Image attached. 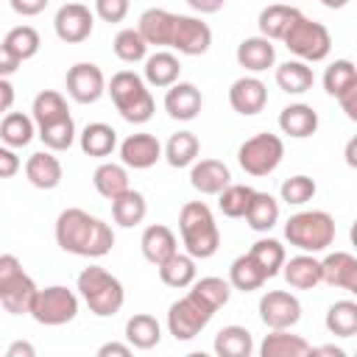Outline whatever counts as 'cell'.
Listing matches in <instances>:
<instances>
[{
  "instance_id": "20",
  "label": "cell",
  "mask_w": 357,
  "mask_h": 357,
  "mask_svg": "<svg viewBox=\"0 0 357 357\" xmlns=\"http://www.w3.org/2000/svg\"><path fill=\"white\" fill-rule=\"evenodd\" d=\"M273 61H276V47L265 36H251L237 45V64L251 73H262L273 67Z\"/></svg>"
},
{
  "instance_id": "52",
  "label": "cell",
  "mask_w": 357,
  "mask_h": 357,
  "mask_svg": "<svg viewBox=\"0 0 357 357\" xmlns=\"http://www.w3.org/2000/svg\"><path fill=\"white\" fill-rule=\"evenodd\" d=\"M20 64H22V61H20V59H17V56H14L3 42H0V78L14 75V73L20 70Z\"/></svg>"
},
{
  "instance_id": "24",
  "label": "cell",
  "mask_w": 357,
  "mask_h": 357,
  "mask_svg": "<svg viewBox=\"0 0 357 357\" xmlns=\"http://www.w3.org/2000/svg\"><path fill=\"white\" fill-rule=\"evenodd\" d=\"M139 245H142V257H145L151 265H159V262H165L170 254L178 251V248H176V234H173L167 226H162V223L148 226V229L142 231Z\"/></svg>"
},
{
  "instance_id": "8",
  "label": "cell",
  "mask_w": 357,
  "mask_h": 357,
  "mask_svg": "<svg viewBox=\"0 0 357 357\" xmlns=\"http://www.w3.org/2000/svg\"><path fill=\"white\" fill-rule=\"evenodd\" d=\"M287 45V50L293 56H298L301 61H324L332 50V36L326 31V25L307 20L304 14L290 25V31L282 39Z\"/></svg>"
},
{
  "instance_id": "1",
  "label": "cell",
  "mask_w": 357,
  "mask_h": 357,
  "mask_svg": "<svg viewBox=\"0 0 357 357\" xmlns=\"http://www.w3.org/2000/svg\"><path fill=\"white\" fill-rule=\"evenodd\" d=\"M56 243L75 257H106L114 245V234L100 218L70 206L56 218Z\"/></svg>"
},
{
  "instance_id": "45",
  "label": "cell",
  "mask_w": 357,
  "mask_h": 357,
  "mask_svg": "<svg viewBox=\"0 0 357 357\" xmlns=\"http://www.w3.org/2000/svg\"><path fill=\"white\" fill-rule=\"evenodd\" d=\"M112 47H114V56H117L120 61H126V64L142 61L145 53H148V42L139 36L137 28H123V31L114 36Z\"/></svg>"
},
{
  "instance_id": "57",
  "label": "cell",
  "mask_w": 357,
  "mask_h": 357,
  "mask_svg": "<svg viewBox=\"0 0 357 357\" xmlns=\"http://www.w3.org/2000/svg\"><path fill=\"white\" fill-rule=\"evenodd\" d=\"M11 106H14V86L6 78H0V112H8Z\"/></svg>"
},
{
  "instance_id": "47",
  "label": "cell",
  "mask_w": 357,
  "mask_h": 357,
  "mask_svg": "<svg viewBox=\"0 0 357 357\" xmlns=\"http://www.w3.org/2000/svg\"><path fill=\"white\" fill-rule=\"evenodd\" d=\"M39 139L50 151H67L73 145V139H75V123H73V117L67 114V117H61V120H56L50 126H42L39 128Z\"/></svg>"
},
{
  "instance_id": "2",
  "label": "cell",
  "mask_w": 357,
  "mask_h": 357,
  "mask_svg": "<svg viewBox=\"0 0 357 357\" xmlns=\"http://www.w3.org/2000/svg\"><path fill=\"white\" fill-rule=\"evenodd\" d=\"M178 231L187 254L192 259H209L220 245V231L212 209L204 201H187L178 212Z\"/></svg>"
},
{
  "instance_id": "58",
  "label": "cell",
  "mask_w": 357,
  "mask_h": 357,
  "mask_svg": "<svg viewBox=\"0 0 357 357\" xmlns=\"http://www.w3.org/2000/svg\"><path fill=\"white\" fill-rule=\"evenodd\" d=\"M6 354H8V357H33L36 349H33L31 343H25V340H17V343H11V346L6 349Z\"/></svg>"
},
{
  "instance_id": "49",
  "label": "cell",
  "mask_w": 357,
  "mask_h": 357,
  "mask_svg": "<svg viewBox=\"0 0 357 357\" xmlns=\"http://www.w3.org/2000/svg\"><path fill=\"white\" fill-rule=\"evenodd\" d=\"M315 181L310 176H290L284 184H282V201H287L290 206H301L307 201H312L315 195Z\"/></svg>"
},
{
  "instance_id": "25",
  "label": "cell",
  "mask_w": 357,
  "mask_h": 357,
  "mask_svg": "<svg viewBox=\"0 0 357 357\" xmlns=\"http://www.w3.org/2000/svg\"><path fill=\"white\" fill-rule=\"evenodd\" d=\"M282 268H284L282 273H284L287 284L296 290H312L321 284V262L312 254H298L290 262H284Z\"/></svg>"
},
{
  "instance_id": "4",
  "label": "cell",
  "mask_w": 357,
  "mask_h": 357,
  "mask_svg": "<svg viewBox=\"0 0 357 357\" xmlns=\"http://www.w3.org/2000/svg\"><path fill=\"white\" fill-rule=\"evenodd\" d=\"M78 293L86 301L89 312H95L100 318H109V315L120 312V307L126 301V290H123L120 279L112 276L100 265H89L78 273Z\"/></svg>"
},
{
  "instance_id": "56",
  "label": "cell",
  "mask_w": 357,
  "mask_h": 357,
  "mask_svg": "<svg viewBox=\"0 0 357 357\" xmlns=\"http://www.w3.org/2000/svg\"><path fill=\"white\" fill-rule=\"evenodd\" d=\"M109 354L128 357V354H131V346H126V343H103V346L98 349V357H109Z\"/></svg>"
},
{
  "instance_id": "59",
  "label": "cell",
  "mask_w": 357,
  "mask_h": 357,
  "mask_svg": "<svg viewBox=\"0 0 357 357\" xmlns=\"http://www.w3.org/2000/svg\"><path fill=\"white\" fill-rule=\"evenodd\" d=\"M310 354H335V357H343L346 351L337 349V346H318V349H310Z\"/></svg>"
},
{
  "instance_id": "51",
  "label": "cell",
  "mask_w": 357,
  "mask_h": 357,
  "mask_svg": "<svg viewBox=\"0 0 357 357\" xmlns=\"http://www.w3.org/2000/svg\"><path fill=\"white\" fill-rule=\"evenodd\" d=\"M20 170V156L14 153V148H0V178H11Z\"/></svg>"
},
{
  "instance_id": "6",
  "label": "cell",
  "mask_w": 357,
  "mask_h": 357,
  "mask_svg": "<svg viewBox=\"0 0 357 357\" xmlns=\"http://www.w3.org/2000/svg\"><path fill=\"white\" fill-rule=\"evenodd\" d=\"M36 290L39 287L22 271V262L14 254H3L0 257V304L11 315H22V312L31 310V301H33Z\"/></svg>"
},
{
  "instance_id": "5",
  "label": "cell",
  "mask_w": 357,
  "mask_h": 357,
  "mask_svg": "<svg viewBox=\"0 0 357 357\" xmlns=\"http://www.w3.org/2000/svg\"><path fill=\"white\" fill-rule=\"evenodd\" d=\"M284 237L290 245L301 248L304 254H318L335 243V220L324 209L296 212L284 223Z\"/></svg>"
},
{
  "instance_id": "23",
  "label": "cell",
  "mask_w": 357,
  "mask_h": 357,
  "mask_svg": "<svg viewBox=\"0 0 357 357\" xmlns=\"http://www.w3.org/2000/svg\"><path fill=\"white\" fill-rule=\"evenodd\" d=\"M173 20H176V14H170L165 8H148V11L139 14L137 31L148 45L167 47L170 45V33H173Z\"/></svg>"
},
{
  "instance_id": "29",
  "label": "cell",
  "mask_w": 357,
  "mask_h": 357,
  "mask_svg": "<svg viewBox=\"0 0 357 357\" xmlns=\"http://www.w3.org/2000/svg\"><path fill=\"white\" fill-rule=\"evenodd\" d=\"M126 340L134 349H153L162 340V326H159V321L153 315L137 312V315H131L126 321Z\"/></svg>"
},
{
  "instance_id": "27",
  "label": "cell",
  "mask_w": 357,
  "mask_h": 357,
  "mask_svg": "<svg viewBox=\"0 0 357 357\" xmlns=\"http://www.w3.org/2000/svg\"><path fill=\"white\" fill-rule=\"evenodd\" d=\"M298 17H301L298 8L273 3V6H268V8L259 11V31H262V36L271 39V42H273V39H284V33L290 31V25H293Z\"/></svg>"
},
{
  "instance_id": "35",
  "label": "cell",
  "mask_w": 357,
  "mask_h": 357,
  "mask_svg": "<svg viewBox=\"0 0 357 357\" xmlns=\"http://www.w3.org/2000/svg\"><path fill=\"white\" fill-rule=\"evenodd\" d=\"M215 351L220 357H248L254 351L251 332L245 326H223L215 335Z\"/></svg>"
},
{
  "instance_id": "40",
  "label": "cell",
  "mask_w": 357,
  "mask_h": 357,
  "mask_svg": "<svg viewBox=\"0 0 357 357\" xmlns=\"http://www.w3.org/2000/svg\"><path fill=\"white\" fill-rule=\"evenodd\" d=\"M198 148H201V145H198V137H195L192 131H178V134H173V137L167 139V145H165V159H167L170 167H187V165L195 162Z\"/></svg>"
},
{
  "instance_id": "26",
  "label": "cell",
  "mask_w": 357,
  "mask_h": 357,
  "mask_svg": "<svg viewBox=\"0 0 357 357\" xmlns=\"http://www.w3.org/2000/svg\"><path fill=\"white\" fill-rule=\"evenodd\" d=\"M310 343L301 335H290L287 329H271V335H265L259 354L262 357H304L310 354Z\"/></svg>"
},
{
  "instance_id": "60",
  "label": "cell",
  "mask_w": 357,
  "mask_h": 357,
  "mask_svg": "<svg viewBox=\"0 0 357 357\" xmlns=\"http://www.w3.org/2000/svg\"><path fill=\"white\" fill-rule=\"evenodd\" d=\"M321 3H324L326 8H343V6L349 3V0H321Z\"/></svg>"
},
{
  "instance_id": "46",
  "label": "cell",
  "mask_w": 357,
  "mask_h": 357,
  "mask_svg": "<svg viewBox=\"0 0 357 357\" xmlns=\"http://www.w3.org/2000/svg\"><path fill=\"white\" fill-rule=\"evenodd\" d=\"M218 195H220L218 198V206H220V212L226 218H243L245 209H248V204H251L254 190L245 187V184H226Z\"/></svg>"
},
{
  "instance_id": "38",
  "label": "cell",
  "mask_w": 357,
  "mask_h": 357,
  "mask_svg": "<svg viewBox=\"0 0 357 357\" xmlns=\"http://www.w3.org/2000/svg\"><path fill=\"white\" fill-rule=\"evenodd\" d=\"M248 257L262 268L265 279H271V276H276V273L282 271V265H284V245H282L279 240L262 237V240H257V243L251 245Z\"/></svg>"
},
{
  "instance_id": "37",
  "label": "cell",
  "mask_w": 357,
  "mask_h": 357,
  "mask_svg": "<svg viewBox=\"0 0 357 357\" xmlns=\"http://www.w3.org/2000/svg\"><path fill=\"white\" fill-rule=\"evenodd\" d=\"M229 284H231L234 290L251 293V290H259V287L265 284V273H262V268H259L248 254H243V257H237V259L231 262V268H229Z\"/></svg>"
},
{
  "instance_id": "30",
  "label": "cell",
  "mask_w": 357,
  "mask_h": 357,
  "mask_svg": "<svg viewBox=\"0 0 357 357\" xmlns=\"http://www.w3.org/2000/svg\"><path fill=\"white\" fill-rule=\"evenodd\" d=\"M178 75H181V64H178V59L173 53L159 50V53H153V56L145 59V81L151 86L165 89V86L176 84Z\"/></svg>"
},
{
  "instance_id": "12",
  "label": "cell",
  "mask_w": 357,
  "mask_h": 357,
  "mask_svg": "<svg viewBox=\"0 0 357 357\" xmlns=\"http://www.w3.org/2000/svg\"><path fill=\"white\" fill-rule=\"evenodd\" d=\"M259 318L268 329H290L301 318V304L287 290H268L259 298Z\"/></svg>"
},
{
  "instance_id": "32",
  "label": "cell",
  "mask_w": 357,
  "mask_h": 357,
  "mask_svg": "<svg viewBox=\"0 0 357 357\" xmlns=\"http://www.w3.org/2000/svg\"><path fill=\"white\" fill-rule=\"evenodd\" d=\"M243 218L248 220V226H251L254 231H268V229H273L276 220H279V204H276V198H273L271 192H257V190H254L251 204H248V209H245Z\"/></svg>"
},
{
  "instance_id": "11",
  "label": "cell",
  "mask_w": 357,
  "mask_h": 357,
  "mask_svg": "<svg viewBox=\"0 0 357 357\" xmlns=\"http://www.w3.org/2000/svg\"><path fill=\"white\" fill-rule=\"evenodd\" d=\"M212 45V31L206 22H201L198 17H187V14H176L173 20V33H170V45L173 50L184 53V56H201L206 53Z\"/></svg>"
},
{
  "instance_id": "43",
  "label": "cell",
  "mask_w": 357,
  "mask_h": 357,
  "mask_svg": "<svg viewBox=\"0 0 357 357\" xmlns=\"http://www.w3.org/2000/svg\"><path fill=\"white\" fill-rule=\"evenodd\" d=\"M3 45H6L20 61H28V59H33V56L39 53L42 39H39L36 28H31V25H17V28H11V31L6 33Z\"/></svg>"
},
{
  "instance_id": "13",
  "label": "cell",
  "mask_w": 357,
  "mask_h": 357,
  "mask_svg": "<svg viewBox=\"0 0 357 357\" xmlns=\"http://www.w3.org/2000/svg\"><path fill=\"white\" fill-rule=\"evenodd\" d=\"M53 28H56V36H59L61 42L78 45V42H84V39L92 36L95 17H92L89 6H84V3H64V6L56 11Z\"/></svg>"
},
{
  "instance_id": "21",
  "label": "cell",
  "mask_w": 357,
  "mask_h": 357,
  "mask_svg": "<svg viewBox=\"0 0 357 357\" xmlns=\"http://www.w3.org/2000/svg\"><path fill=\"white\" fill-rule=\"evenodd\" d=\"M279 128L287 137L304 139V137L315 134V128H318V112L312 106H307V103H290L279 114Z\"/></svg>"
},
{
  "instance_id": "36",
  "label": "cell",
  "mask_w": 357,
  "mask_h": 357,
  "mask_svg": "<svg viewBox=\"0 0 357 357\" xmlns=\"http://www.w3.org/2000/svg\"><path fill=\"white\" fill-rule=\"evenodd\" d=\"M92 184L95 190L103 195V198H117L120 192L128 190V173L123 165H114V162H106V165H98L95 173H92Z\"/></svg>"
},
{
  "instance_id": "55",
  "label": "cell",
  "mask_w": 357,
  "mask_h": 357,
  "mask_svg": "<svg viewBox=\"0 0 357 357\" xmlns=\"http://www.w3.org/2000/svg\"><path fill=\"white\" fill-rule=\"evenodd\" d=\"M187 3H190V8H195L198 14H215V11L223 8L226 0H187Z\"/></svg>"
},
{
  "instance_id": "31",
  "label": "cell",
  "mask_w": 357,
  "mask_h": 357,
  "mask_svg": "<svg viewBox=\"0 0 357 357\" xmlns=\"http://www.w3.org/2000/svg\"><path fill=\"white\" fill-rule=\"evenodd\" d=\"M312 81H315V75L307 67V61H301V59H293V61H284L276 67V84L287 95H301V92L312 89Z\"/></svg>"
},
{
  "instance_id": "9",
  "label": "cell",
  "mask_w": 357,
  "mask_h": 357,
  "mask_svg": "<svg viewBox=\"0 0 357 357\" xmlns=\"http://www.w3.org/2000/svg\"><path fill=\"white\" fill-rule=\"evenodd\" d=\"M28 312L33 315L36 324L61 326L78 315V296L73 290H67L64 284H50L45 290H36Z\"/></svg>"
},
{
  "instance_id": "3",
  "label": "cell",
  "mask_w": 357,
  "mask_h": 357,
  "mask_svg": "<svg viewBox=\"0 0 357 357\" xmlns=\"http://www.w3.org/2000/svg\"><path fill=\"white\" fill-rule=\"evenodd\" d=\"M106 92L112 95V103H114V109L120 112V117L126 123L139 126V123H148L153 117V109H156L153 95L148 92L145 81L137 73H131V70L114 73Z\"/></svg>"
},
{
  "instance_id": "53",
  "label": "cell",
  "mask_w": 357,
  "mask_h": 357,
  "mask_svg": "<svg viewBox=\"0 0 357 357\" xmlns=\"http://www.w3.org/2000/svg\"><path fill=\"white\" fill-rule=\"evenodd\" d=\"M47 0H11V8L22 17H36L39 11H45Z\"/></svg>"
},
{
  "instance_id": "41",
  "label": "cell",
  "mask_w": 357,
  "mask_h": 357,
  "mask_svg": "<svg viewBox=\"0 0 357 357\" xmlns=\"http://www.w3.org/2000/svg\"><path fill=\"white\" fill-rule=\"evenodd\" d=\"M31 112H33V120H36L39 128H42V126H50V123H56V120H61V117L70 114L64 95H59V92H53V89L39 92V95L33 98V109H31Z\"/></svg>"
},
{
  "instance_id": "34",
  "label": "cell",
  "mask_w": 357,
  "mask_h": 357,
  "mask_svg": "<svg viewBox=\"0 0 357 357\" xmlns=\"http://www.w3.org/2000/svg\"><path fill=\"white\" fill-rule=\"evenodd\" d=\"M117 148V131L106 123H89L81 131V151L86 156H109Z\"/></svg>"
},
{
  "instance_id": "16",
  "label": "cell",
  "mask_w": 357,
  "mask_h": 357,
  "mask_svg": "<svg viewBox=\"0 0 357 357\" xmlns=\"http://www.w3.org/2000/svg\"><path fill=\"white\" fill-rule=\"evenodd\" d=\"M159 156H162V145L153 134H131L120 142V159L126 167L148 170L159 162Z\"/></svg>"
},
{
  "instance_id": "48",
  "label": "cell",
  "mask_w": 357,
  "mask_h": 357,
  "mask_svg": "<svg viewBox=\"0 0 357 357\" xmlns=\"http://www.w3.org/2000/svg\"><path fill=\"white\" fill-rule=\"evenodd\" d=\"M190 287H192L204 301H209L215 310H220V307L229 301V296H231V284H229L226 279H220V276H204V279L192 282Z\"/></svg>"
},
{
  "instance_id": "15",
  "label": "cell",
  "mask_w": 357,
  "mask_h": 357,
  "mask_svg": "<svg viewBox=\"0 0 357 357\" xmlns=\"http://www.w3.org/2000/svg\"><path fill=\"white\" fill-rule=\"evenodd\" d=\"M229 103L237 114H259L268 103V86L254 75H243L229 86Z\"/></svg>"
},
{
  "instance_id": "22",
  "label": "cell",
  "mask_w": 357,
  "mask_h": 357,
  "mask_svg": "<svg viewBox=\"0 0 357 357\" xmlns=\"http://www.w3.org/2000/svg\"><path fill=\"white\" fill-rule=\"evenodd\" d=\"M25 176L36 190H53L61 181V162L47 151L31 153L25 162Z\"/></svg>"
},
{
  "instance_id": "42",
  "label": "cell",
  "mask_w": 357,
  "mask_h": 357,
  "mask_svg": "<svg viewBox=\"0 0 357 357\" xmlns=\"http://www.w3.org/2000/svg\"><path fill=\"white\" fill-rule=\"evenodd\" d=\"M326 329L337 337H351L357 332V304L349 298L335 301L326 310Z\"/></svg>"
},
{
  "instance_id": "28",
  "label": "cell",
  "mask_w": 357,
  "mask_h": 357,
  "mask_svg": "<svg viewBox=\"0 0 357 357\" xmlns=\"http://www.w3.org/2000/svg\"><path fill=\"white\" fill-rule=\"evenodd\" d=\"M145 212H148V204H145V195L137 192V190H126L120 192L117 198H112V218L114 223H120L123 229H131L137 223L145 220Z\"/></svg>"
},
{
  "instance_id": "10",
  "label": "cell",
  "mask_w": 357,
  "mask_h": 357,
  "mask_svg": "<svg viewBox=\"0 0 357 357\" xmlns=\"http://www.w3.org/2000/svg\"><path fill=\"white\" fill-rule=\"evenodd\" d=\"M284 156V142L276 134H254L248 137L240 151H237V162L248 176H268L279 167Z\"/></svg>"
},
{
  "instance_id": "18",
  "label": "cell",
  "mask_w": 357,
  "mask_h": 357,
  "mask_svg": "<svg viewBox=\"0 0 357 357\" xmlns=\"http://www.w3.org/2000/svg\"><path fill=\"white\" fill-rule=\"evenodd\" d=\"M201 106H204V98L195 84H187V81L170 84V89L165 95V109L173 120H195Z\"/></svg>"
},
{
  "instance_id": "14",
  "label": "cell",
  "mask_w": 357,
  "mask_h": 357,
  "mask_svg": "<svg viewBox=\"0 0 357 357\" xmlns=\"http://www.w3.org/2000/svg\"><path fill=\"white\" fill-rule=\"evenodd\" d=\"M106 92V78L98 64L78 61L67 70V95L75 103H95Z\"/></svg>"
},
{
  "instance_id": "33",
  "label": "cell",
  "mask_w": 357,
  "mask_h": 357,
  "mask_svg": "<svg viewBox=\"0 0 357 357\" xmlns=\"http://www.w3.org/2000/svg\"><path fill=\"white\" fill-rule=\"evenodd\" d=\"M159 268V279L167 287H190L195 282V259L190 254H170L165 262L156 265Z\"/></svg>"
},
{
  "instance_id": "19",
  "label": "cell",
  "mask_w": 357,
  "mask_h": 357,
  "mask_svg": "<svg viewBox=\"0 0 357 357\" xmlns=\"http://www.w3.org/2000/svg\"><path fill=\"white\" fill-rule=\"evenodd\" d=\"M190 184L201 192V195H218L226 184H231V173L223 162L218 159H201L192 165L190 170Z\"/></svg>"
},
{
  "instance_id": "17",
  "label": "cell",
  "mask_w": 357,
  "mask_h": 357,
  "mask_svg": "<svg viewBox=\"0 0 357 357\" xmlns=\"http://www.w3.org/2000/svg\"><path fill=\"white\" fill-rule=\"evenodd\" d=\"M321 282L357 293V259L349 251H335L321 259Z\"/></svg>"
},
{
  "instance_id": "7",
  "label": "cell",
  "mask_w": 357,
  "mask_h": 357,
  "mask_svg": "<svg viewBox=\"0 0 357 357\" xmlns=\"http://www.w3.org/2000/svg\"><path fill=\"white\" fill-rule=\"evenodd\" d=\"M218 310L204 301L195 290H190L184 298L173 301L170 310H167V329L176 340H192L215 315Z\"/></svg>"
},
{
  "instance_id": "54",
  "label": "cell",
  "mask_w": 357,
  "mask_h": 357,
  "mask_svg": "<svg viewBox=\"0 0 357 357\" xmlns=\"http://www.w3.org/2000/svg\"><path fill=\"white\" fill-rule=\"evenodd\" d=\"M337 103L343 106V112H346L349 120H357V86H351L343 95H337Z\"/></svg>"
},
{
  "instance_id": "44",
  "label": "cell",
  "mask_w": 357,
  "mask_h": 357,
  "mask_svg": "<svg viewBox=\"0 0 357 357\" xmlns=\"http://www.w3.org/2000/svg\"><path fill=\"white\" fill-rule=\"evenodd\" d=\"M351 86H357V70H354V64H351L349 59L332 61V64L326 67V73H324V89H326L332 98H337V95H343V92L351 89Z\"/></svg>"
},
{
  "instance_id": "50",
  "label": "cell",
  "mask_w": 357,
  "mask_h": 357,
  "mask_svg": "<svg viewBox=\"0 0 357 357\" xmlns=\"http://www.w3.org/2000/svg\"><path fill=\"white\" fill-rule=\"evenodd\" d=\"M128 0H95V14L103 22H123L128 14Z\"/></svg>"
},
{
  "instance_id": "39",
  "label": "cell",
  "mask_w": 357,
  "mask_h": 357,
  "mask_svg": "<svg viewBox=\"0 0 357 357\" xmlns=\"http://www.w3.org/2000/svg\"><path fill=\"white\" fill-rule=\"evenodd\" d=\"M0 139L8 148H25L33 139V120L22 112H8L0 123Z\"/></svg>"
}]
</instances>
